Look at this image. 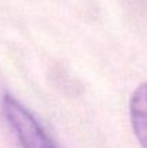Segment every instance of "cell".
Masks as SVG:
<instances>
[{"instance_id": "obj_1", "label": "cell", "mask_w": 147, "mask_h": 148, "mask_svg": "<svg viewBox=\"0 0 147 148\" xmlns=\"http://www.w3.org/2000/svg\"><path fill=\"white\" fill-rule=\"evenodd\" d=\"M1 112L23 148H58L35 115L9 94L1 98Z\"/></svg>"}, {"instance_id": "obj_2", "label": "cell", "mask_w": 147, "mask_h": 148, "mask_svg": "<svg viewBox=\"0 0 147 148\" xmlns=\"http://www.w3.org/2000/svg\"><path fill=\"white\" fill-rule=\"evenodd\" d=\"M131 128L141 148H147V82L139 85L128 102Z\"/></svg>"}]
</instances>
